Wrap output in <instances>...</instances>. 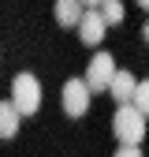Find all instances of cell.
<instances>
[{
  "label": "cell",
  "mask_w": 149,
  "mask_h": 157,
  "mask_svg": "<svg viewBox=\"0 0 149 157\" xmlns=\"http://www.w3.org/2000/svg\"><path fill=\"white\" fill-rule=\"evenodd\" d=\"M74 26H78V37H82L86 45H101V41H104V30H108V26H104V19H101V11H93V8L82 11Z\"/></svg>",
  "instance_id": "obj_5"
},
{
  "label": "cell",
  "mask_w": 149,
  "mask_h": 157,
  "mask_svg": "<svg viewBox=\"0 0 149 157\" xmlns=\"http://www.w3.org/2000/svg\"><path fill=\"white\" fill-rule=\"evenodd\" d=\"M112 71H116V60H112L108 52H97V56L89 60V71H86V78H82V82L89 86V94H101V90L108 86Z\"/></svg>",
  "instance_id": "obj_4"
},
{
  "label": "cell",
  "mask_w": 149,
  "mask_h": 157,
  "mask_svg": "<svg viewBox=\"0 0 149 157\" xmlns=\"http://www.w3.org/2000/svg\"><path fill=\"white\" fill-rule=\"evenodd\" d=\"M52 15H56V23H60V26H74V23H78V15H82V4H78V0H56Z\"/></svg>",
  "instance_id": "obj_8"
},
{
  "label": "cell",
  "mask_w": 149,
  "mask_h": 157,
  "mask_svg": "<svg viewBox=\"0 0 149 157\" xmlns=\"http://www.w3.org/2000/svg\"><path fill=\"white\" fill-rule=\"evenodd\" d=\"M11 105H15L19 116H34L37 109H41V82H37L30 71L11 78Z\"/></svg>",
  "instance_id": "obj_2"
},
{
  "label": "cell",
  "mask_w": 149,
  "mask_h": 157,
  "mask_svg": "<svg viewBox=\"0 0 149 157\" xmlns=\"http://www.w3.org/2000/svg\"><path fill=\"white\" fill-rule=\"evenodd\" d=\"M101 19H104V26L123 23V4L119 0H101Z\"/></svg>",
  "instance_id": "obj_9"
},
{
  "label": "cell",
  "mask_w": 149,
  "mask_h": 157,
  "mask_svg": "<svg viewBox=\"0 0 149 157\" xmlns=\"http://www.w3.org/2000/svg\"><path fill=\"white\" fill-rule=\"evenodd\" d=\"M60 97H64V112L67 116H82L89 109V86L82 82V78H67L64 90H60Z\"/></svg>",
  "instance_id": "obj_3"
},
{
  "label": "cell",
  "mask_w": 149,
  "mask_h": 157,
  "mask_svg": "<svg viewBox=\"0 0 149 157\" xmlns=\"http://www.w3.org/2000/svg\"><path fill=\"white\" fill-rule=\"evenodd\" d=\"M130 105H134L138 112H149V82H134V90H130Z\"/></svg>",
  "instance_id": "obj_10"
},
{
  "label": "cell",
  "mask_w": 149,
  "mask_h": 157,
  "mask_svg": "<svg viewBox=\"0 0 149 157\" xmlns=\"http://www.w3.org/2000/svg\"><path fill=\"white\" fill-rule=\"evenodd\" d=\"M19 124H23V116L15 112V105L11 101H0V139H15Z\"/></svg>",
  "instance_id": "obj_7"
},
{
  "label": "cell",
  "mask_w": 149,
  "mask_h": 157,
  "mask_svg": "<svg viewBox=\"0 0 149 157\" xmlns=\"http://www.w3.org/2000/svg\"><path fill=\"white\" fill-rule=\"evenodd\" d=\"M138 4H142V8H149V0H138Z\"/></svg>",
  "instance_id": "obj_13"
},
{
  "label": "cell",
  "mask_w": 149,
  "mask_h": 157,
  "mask_svg": "<svg viewBox=\"0 0 149 157\" xmlns=\"http://www.w3.org/2000/svg\"><path fill=\"white\" fill-rule=\"evenodd\" d=\"M134 82H138V78L134 75H130V71H123V67H116V71H112V78H108V94L112 97H116V101L123 105V101H130V90H134Z\"/></svg>",
  "instance_id": "obj_6"
},
{
  "label": "cell",
  "mask_w": 149,
  "mask_h": 157,
  "mask_svg": "<svg viewBox=\"0 0 149 157\" xmlns=\"http://www.w3.org/2000/svg\"><path fill=\"white\" fill-rule=\"evenodd\" d=\"M116 157H142V150L138 146H123V150H116Z\"/></svg>",
  "instance_id": "obj_11"
},
{
  "label": "cell",
  "mask_w": 149,
  "mask_h": 157,
  "mask_svg": "<svg viewBox=\"0 0 149 157\" xmlns=\"http://www.w3.org/2000/svg\"><path fill=\"white\" fill-rule=\"evenodd\" d=\"M112 131H116V139L123 146H138L145 139V112H138L130 101H123L112 116Z\"/></svg>",
  "instance_id": "obj_1"
},
{
  "label": "cell",
  "mask_w": 149,
  "mask_h": 157,
  "mask_svg": "<svg viewBox=\"0 0 149 157\" xmlns=\"http://www.w3.org/2000/svg\"><path fill=\"white\" fill-rule=\"evenodd\" d=\"M78 4H82V8H97L101 0H78Z\"/></svg>",
  "instance_id": "obj_12"
}]
</instances>
